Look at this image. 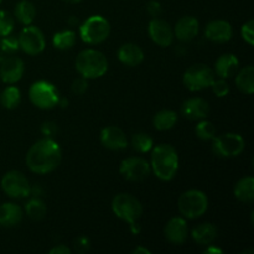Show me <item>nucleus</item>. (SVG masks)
I'll list each match as a JSON object with an SVG mask.
<instances>
[{"label": "nucleus", "instance_id": "obj_1", "mask_svg": "<svg viewBox=\"0 0 254 254\" xmlns=\"http://www.w3.org/2000/svg\"><path fill=\"white\" fill-rule=\"evenodd\" d=\"M62 160V151L57 141L52 138L40 139L32 144L26 154V165L32 173L49 174L60 165Z\"/></svg>", "mask_w": 254, "mask_h": 254}, {"label": "nucleus", "instance_id": "obj_2", "mask_svg": "<svg viewBox=\"0 0 254 254\" xmlns=\"http://www.w3.org/2000/svg\"><path fill=\"white\" fill-rule=\"evenodd\" d=\"M150 168L160 180H173L179 169V155L176 149L170 144H160L151 149Z\"/></svg>", "mask_w": 254, "mask_h": 254}, {"label": "nucleus", "instance_id": "obj_3", "mask_svg": "<svg viewBox=\"0 0 254 254\" xmlns=\"http://www.w3.org/2000/svg\"><path fill=\"white\" fill-rule=\"evenodd\" d=\"M76 69L87 79L99 78L108 71V60L98 50H83L76 59Z\"/></svg>", "mask_w": 254, "mask_h": 254}, {"label": "nucleus", "instance_id": "obj_4", "mask_svg": "<svg viewBox=\"0 0 254 254\" xmlns=\"http://www.w3.org/2000/svg\"><path fill=\"white\" fill-rule=\"evenodd\" d=\"M112 211L119 220L133 225L143 215V205L130 193H118L112 201Z\"/></svg>", "mask_w": 254, "mask_h": 254}, {"label": "nucleus", "instance_id": "obj_5", "mask_svg": "<svg viewBox=\"0 0 254 254\" xmlns=\"http://www.w3.org/2000/svg\"><path fill=\"white\" fill-rule=\"evenodd\" d=\"M178 207L184 218L196 220L208 208V198L201 190H188L179 197Z\"/></svg>", "mask_w": 254, "mask_h": 254}, {"label": "nucleus", "instance_id": "obj_6", "mask_svg": "<svg viewBox=\"0 0 254 254\" xmlns=\"http://www.w3.org/2000/svg\"><path fill=\"white\" fill-rule=\"evenodd\" d=\"M111 34V25L106 17L92 15L79 26V36L82 41L89 45H97L106 41Z\"/></svg>", "mask_w": 254, "mask_h": 254}, {"label": "nucleus", "instance_id": "obj_7", "mask_svg": "<svg viewBox=\"0 0 254 254\" xmlns=\"http://www.w3.org/2000/svg\"><path fill=\"white\" fill-rule=\"evenodd\" d=\"M29 98L40 109H51L57 106L60 94L56 87L47 81H37L29 89Z\"/></svg>", "mask_w": 254, "mask_h": 254}, {"label": "nucleus", "instance_id": "obj_8", "mask_svg": "<svg viewBox=\"0 0 254 254\" xmlns=\"http://www.w3.org/2000/svg\"><path fill=\"white\" fill-rule=\"evenodd\" d=\"M215 79V72L212 68L202 64L189 67L184 73V84L191 92H198L208 88Z\"/></svg>", "mask_w": 254, "mask_h": 254}, {"label": "nucleus", "instance_id": "obj_9", "mask_svg": "<svg viewBox=\"0 0 254 254\" xmlns=\"http://www.w3.org/2000/svg\"><path fill=\"white\" fill-rule=\"evenodd\" d=\"M212 150L220 158H236L245 150V139L237 133H226L212 139Z\"/></svg>", "mask_w": 254, "mask_h": 254}, {"label": "nucleus", "instance_id": "obj_10", "mask_svg": "<svg viewBox=\"0 0 254 254\" xmlns=\"http://www.w3.org/2000/svg\"><path fill=\"white\" fill-rule=\"evenodd\" d=\"M2 191L11 198H24L30 196V185L26 176L17 170H10L1 178Z\"/></svg>", "mask_w": 254, "mask_h": 254}, {"label": "nucleus", "instance_id": "obj_11", "mask_svg": "<svg viewBox=\"0 0 254 254\" xmlns=\"http://www.w3.org/2000/svg\"><path fill=\"white\" fill-rule=\"evenodd\" d=\"M19 47L30 56L41 54L46 47V41L41 30L32 25H27L17 36Z\"/></svg>", "mask_w": 254, "mask_h": 254}, {"label": "nucleus", "instance_id": "obj_12", "mask_svg": "<svg viewBox=\"0 0 254 254\" xmlns=\"http://www.w3.org/2000/svg\"><path fill=\"white\" fill-rule=\"evenodd\" d=\"M119 173L126 180L131 181V183H140L148 179L151 173V168L150 164L145 159L131 156L122 161L119 166Z\"/></svg>", "mask_w": 254, "mask_h": 254}, {"label": "nucleus", "instance_id": "obj_13", "mask_svg": "<svg viewBox=\"0 0 254 254\" xmlns=\"http://www.w3.org/2000/svg\"><path fill=\"white\" fill-rule=\"evenodd\" d=\"M149 36L150 39L155 42L156 45L161 47H168L173 44L174 41V30L170 26L169 22L165 20L159 19V17H154L150 22H149Z\"/></svg>", "mask_w": 254, "mask_h": 254}, {"label": "nucleus", "instance_id": "obj_14", "mask_svg": "<svg viewBox=\"0 0 254 254\" xmlns=\"http://www.w3.org/2000/svg\"><path fill=\"white\" fill-rule=\"evenodd\" d=\"M24 61L17 56H9L0 62V78L4 83H16L24 74Z\"/></svg>", "mask_w": 254, "mask_h": 254}, {"label": "nucleus", "instance_id": "obj_15", "mask_svg": "<svg viewBox=\"0 0 254 254\" xmlns=\"http://www.w3.org/2000/svg\"><path fill=\"white\" fill-rule=\"evenodd\" d=\"M99 139H101L102 145L109 150H123L128 146L126 134L121 128L116 126H109L102 129Z\"/></svg>", "mask_w": 254, "mask_h": 254}, {"label": "nucleus", "instance_id": "obj_16", "mask_svg": "<svg viewBox=\"0 0 254 254\" xmlns=\"http://www.w3.org/2000/svg\"><path fill=\"white\" fill-rule=\"evenodd\" d=\"M181 113L190 121H201L210 114V104L200 97L189 98L181 107Z\"/></svg>", "mask_w": 254, "mask_h": 254}, {"label": "nucleus", "instance_id": "obj_17", "mask_svg": "<svg viewBox=\"0 0 254 254\" xmlns=\"http://www.w3.org/2000/svg\"><path fill=\"white\" fill-rule=\"evenodd\" d=\"M165 238L173 245H183L188 240V223L184 217H173L168 221L164 228Z\"/></svg>", "mask_w": 254, "mask_h": 254}, {"label": "nucleus", "instance_id": "obj_18", "mask_svg": "<svg viewBox=\"0 0 254 254\" xmlns=\"http://www.w3.org/2000/svg\"><path fill=\"white\" fill-rule=\"evenodd\" d=\"M232 26L228 21L225 20H213L208 22L205 30V36L210 41L223 44L232 39Z\"/></svg>", "mask_w": 254, "mask_h": 254}, {"label": "nucleus", "instance_id": "obj_19", "mask_svg": "<svg viewBox=\"0 0 254 254\" xmlns=\"http://www.w3.org/2000/svg\"><path fill=\"white\" fill-rule=\"evenodd\" d=\"M198 29V20L193 16H183L175 25V32L174 36L181 42H190L197 36Z\"/></svg>", "mask_w": 254, "mask_h": 254}, {"label": "nucleus", "instance_id": "obj_20", "mask_svg": "<svg viewBox=\"0 0 254 254\" xmlns=\"http://www.w3.org/2000/svg\"><path fill=\"white\" fill-rule=\"evenodd\" d=\"M118 60L128 67H136L144 61V51L140 46L133 42L123 44L118 49Z\"/></svg>", "mask_w": 254, "mask_h": 254}, {"label": "nucleus", "instance_id": "obj_21", "mask_svg": "<svg viewBox=\"0 0 254 254\" xmlns=\"http://www.w3.org/2000/svg\"><path fill=\"white\" fill-rule=\"evenodd\" d=\"M24 212L19 205L12 202L2 203L0 206V226L1 227H14L22 221Z\"/></svg>", "mask_w": 254, "mask_h": 254}, {"label": "nucleus", "instance_id": "obj_22", "mask_svg": "<svg viewBox=\"0 0 254 254\" xmlns=\"http://www.w3.org/2000/svg\"><path fill=\"white\" fill-rule=\"evenodd\" d=\"M240 67V60L233 54H225L216 61L215 72L220 78H230L237 72Z\"/></svg>", "mask_w": 254, "mask_h": 254}, {"label": "nucleus", "instance_id": "obj_23", "mask_svg": "<svg viewBox=\"0 0 254 254\" xmlns=\"http://www.w3.org/2000/svg\"><path fill=\"white\" fill-rule=\"evenodd\" d=\"M191 237L197 245L208 246L217 237V228L210 222L201 223L197 227L193 228L191 232Z\"/></svg>", "mask_w": 254, "mask_h": 254}, {"label": "nucleus", "instance_id": "obj_24", "mask_svg": "<svg viewBox=\"0 0 254 254\" xmlns=\"http://www.w3.org/2000/svg\"><path fill=\"white\" fill-rule=\"evenodd\" d=\"M235 196L238 201L251 203L254 201V179L252 176H246L238 180L235 186Z\"/></svg>", "mask_w": 254, "mask_h": 254}, {"label": "nucleus", "instance_id": "obj_25", "mask_svg": "<svg viewBox=\"0 0 254 254\" xmlns=\"http://www.w3.org/2000/svg\"><path fill=\"white\" fill-rule=\"evenodd\" d=\"M14 16L21 25H25V26L31 25L34 22L35 16H36L35 5L29 0H21L15 6Z\"/></svg>", "mask_w": 254, "mask_h": 254}, {"label": "nucleus", "instance_id": "obj_26", "mask_svg": "<svg viewBox=\"0 0 254 254\" xmlns=\"http://www.w3.org/2000/svg\"><path fill=\"white\" fill-rule=\"evenodd\" d=\"M236 86L242 93L252 94L254 92V67L246 66L236 77Z\"/></svg>", "mask_w": 254, "mask_h": 254}, {"label": "nucleus", "instance_id": "obj_27", "mask_svg": "<svg viewBox=\"0 0 254 254\" xmlns=\"http://www.w3.org/2000/svg\"><path fill=\"white\" fill-rule=\"evenodd\" d=\"M178 122V114L171 109H163L154 116L153 124L155 129L160 131L169 130L173 128Z\"/></svg>", "mask_w": 254, "mask_h": 254}, {"label": "nucleus", "instance_id": "obj_28", "mask_svg": "<svg viewBox=\"0 0 254 254\" xmlns=\"http://www.w3.org/2000/svg\"><path fill=\"white\" fill-rule=\"evenodd\" d=\"M52 44L57 50L61 51H66L73 47L76 44V34L72 30H64V31H59L54 35L52 37Z\"/></svg>", "mask_w": 254, "mask_h": 254}, {"label": "nucleus", "instance_id": "obj_29", "mask_svg": "<svg viewBox=\"0 0 254 254\" xmlns=\"http://www.w3.org/2000/svg\"><path fill=\"white\" fill-rule=\"evenodd\" d=\"M0 102L6 109H15L21 102V92L15 86L6 87L0 96Z\"/></svg>", "mask_w": 254, "mask_h": 254}, {"label": "nucleus", "instance_id": "obj_30", "mask_svg": "<svg viewBox=\"0 0 254 254\" xmlns=\"http://www.w3.org/2000/svg\"><path fill=\"white\" fill-rule=\"evenodd\" d=\"M25 210H26L27 217L31 218V220L34 221H41L42 218L46 216L47 208L41 198L32 197L31 200L26 203Z\"/></svg>", "mask_w": 254, "mask_h": 254}, {"label": "nucleus", "instance_id": "obj_31", "mask_svg": "<svg viewBox=\"0 0 254 254\" xmlns=\"http://www.w3.org/2000/svg\"><path fill=\"white\" fill-rule=\"evenodd\" d=\"M131 146L140 154L149 153L154 146V140L149 134L136 133L131 136Z\"/></svg>", "mask_w": 254, "mask_h": 254}, {"label": "nucleus", "instance_id": "obj_32", "mask_svg": "<svg viewBox=\"0 0 254 254\" xmlns=\"http://www.w3.org/2000/svg\"><path fill=\"white\" fill-rule=\"evenodd\" d=\"M19 49L20 47L17 37L11 36V35L2 37V40L0 41V62L4 59H6V57L12 56Z\"/></svg>", "mask_w": 254, "mask_h": 254}, {"label": "nucleus", "instance_id": "obj_33", "mask_svg": "<svg viewBox=\"0 0 254 254\" xmlns=\"http://www.w3.org/2000/svg\"><path fill=\"white\" fill-rule=\"evenodd\" d=\"M195 133L198 139L201 140H212L216 136V128L212 124V122L201 119L200 123L196 126Z\"/></svg>", "mask_w": 254, "mask_h": 254}, {"label": "nucleus", "instance_id": "obj_34", "mask_svg": "<svg viewBox=\"0 0 254 254\" xmlns=\"http://www.w3.org/2000/svg\"><path fill=\"white\" fill-rule=\"evenodd\" d=\"M15 25V19L9 11L0 10V36H7L12 32Z\"/></svg>", "mask_w": 254, "mask_h": 254}, {"label": "nucleus", "instance_id": "obj_35", "mask_svg": "<svg viewBox=\"0 0 254 254\" xmlns=\"http://www.w3.org/2000/svg\"><path fill=\"white\" fill-rule=\"evenodd\" d=\"M211 88H212L213 93L217 97L222 98V97H226L228 93H230V84L227 83L225 78L220 79H213L212 84H211Z\"/></svg>", "mask_w": 254, "mask_h": 254}, {"label": "nucleus", "instance_id": "obj_36", "mask_svg": "<svg viewBox=\"0 0 254 254\" xmlns=\"http://www.w3.org/2000/svg\"><path fill=\"white\" fill-rule=\"evenodd\" d=\"M74 251L79 254H84L91 250V241L86 236H78V237L74 240Z\"/></svg>", "mask_w": 254, "mask_h": 254}, {"label": "nucleus", "instance_id": "obj_37", "mask_svg": "<svg viewBox=\"0 0 254 254\" xmlns=\"http://www.w3.org/2000/svg\"><path fill=\"white\" fill-rule=\"evenodd\" d=\"M242 37L248 45H254V21L250 20L242 26Z\"/></svg>", "mask_w": 254, "mask_h": 254}, {"label": "nucleus", "instance_id": "obj_38", "mask_svg": "<svg viewBox=\"0 0 254 254\" xmlns=\"http://www.w3.org/2000/svg\"><path fill=\"white\" fill-rule=\"evenodd\" d=\"M71 88L73 93L83 94L84 92L88 89V82H87V78H84V77H79V78L74 79Z\"/></svg>", "mask_w": 254, "mask_h": 254}, {"label": "nucleus", "instance_id": "obj_39", "mask_svg": "<svg viewBox=\"0 0 254 254\" xmlns=\"http://www.w3.org/2000/svg\"><path fill=\"white\" fill-rule=\"evenodd\" d=\"M41 133L47 138H52L57 133V126L55 122H45L41 126Z\"/></svg>", "mask_w": 254, "mask_h": 254}, {"label": "nucleus", "instance_id": "obj_40", "mask_svg": "<svg viewBox=\"0 0 254 254\" xmlns=\"http://www.w3.org/2000/svg\"><path fill=\"white\" fill-rule=\"evenodd\" d=\"M146 10H148V12L153 17H158L159 15L163 12V7H161V4L159 1H155V0H150V1L146 4Z\"/></svg>", "mask_w": 254, "mask_h": 254}, {"label": "nucleus", "instance_id": "obj_41", "mask_svg": "<svg viewBox=\"0 0 254 254\" xmlns=\"http://www.w3.org/2000/svg\"><path fill=\"white\" fill-rule=\"evenodd\" d=\"M49 253L50 254H71L72 251L69 250V248L67 247V246L59 245V246H56V247L51 248Z\"/></svg>", "mask_w": 254, "mask_h": 254}, {"label": "nucleus", "instance_id": "obj_42", "mask_svg": "<svg viewBox=\"0 0 254 254\" xmlns=\"http://www.w3.org/2000/svg\"><path fill=\"white\" fill-rule=\"evenodd\" d=\"M30 195H32L34 197L41 198V196L44 195V189H42L40 185L31 186V189H30Z\"/></svg>", "mask_w": 254, "mask_h": 254}, {"label": "nucleus", "instance_id": "obj_43", "mask_svg": "<svg viewBox=\"0 0 254 254\" xmlns=\"http://www.w3.org/2000/svg\"><path fill=\"white\" fill-rule=\"evenodd\" d=\"M203 253H206V254H222V250H220V248L213 247V246L208 245V248H207V250L203 251Z\"/></svg>", "mask_w": 254, "mask_h": 254}, {"label": "nucleus", "instance_id": "obj_44", "mask_svg": "<svg viewBox=\"0 0 254 254\" xmlns=\"http://www.w3.org/2000/svg\"><path fill=\"white\" fill-rule=\"evenodd\" d=\"M57 106H60L61 108H66L68 106V99L64 98V97H60L59 102H57Z\"/></svg>", "mask_w": 254, "mask_h": 254}, {"label": "nucleus", "instance_id": "obj_45", "mask_svg": "<svg viewBox=\"0 0 254 254\" xmlns=\"http://www.w3.org/2000/svg\"><path fill=\"white\" fill-rule=\"evenodd\" d=\"M134 254H150L151 252L149 250H146L145 247H138L133 251Z\"/></svg>", "mask_w": 254, "mask_h": 254}, {"label": "nucleus", "instance_id": "obj_46", "mask_svg": "<svg viewBox=\"0 0 254 254\" xmlns=\"http://www.w3.org/2000/svg\"><path fill=\"white\" fill-rule=\"evenodd\" d=\"M68 24L71 25V26H76V25L78 24V19H77L76 16H71L68 19Z\"/></svg>", "mask_w": 254, "mask_h": 254}, {"label": "nucleus", "instance_id": "obj_47", "mask_svg": "<svg viewBox=\"0 0 254 254\" xmlns=\"http://www.w3.org/2000/svg\"><path fill=\"white\" fill-rule=\"evenodd\" d=\"M64 1H66V2H69V4H77V2L82 1V0H64Z\"/></svg>", "mask_w": 254, "mask_h": 254}, {"label": "nucleus", "instance_id": "obj_48", "mask_svg": "<svg viewBox=\"0 0 254 254\" xmlns=\"http://www.w3.org/2000/svg\"><path fill=\"white\" fill-rule=\"evenodd\" d=\"M1 1H2V0H0V4H1Z\"/></svg>", "mask_w": 254, "mask_h": 254}]
</instances>
